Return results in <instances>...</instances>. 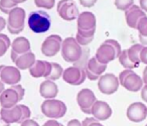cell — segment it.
<instances>
[{
	"label": "cell",
	"instance_id": "1",
	"mask_svg": "<svg viewBox=\"0 0 147 126\" xmlns=\"http://www.w3.org/2000/svg\"><path fill=\"white\" fill-rule=\"evenodd\" d=\"M27 24L32 33H45L51 27V16L49 15V13L42 10L31 11L28 15Z\"/></svg>",
	"mask_w": 147,
	"mask_h": 126
},
{
	"label": "cell",
	"instance_id": "2",
	"mask_svg": "<svg viewBox=\"0 0 147 126\" xmlns=\"http://www.w3.org/2000/svg\"><path fill=\"white\" fill-rule=\"evenodd\" d=\"M61 57L67 63H77L81 60L83 55L82 47L77 43L73 37H67L63 41L61 49Z\"/></svg>",
	"mask_w": 147,
	"mask_h": 126
},
{
	"label": "cell",
	"instance_id": "3",
	"mask_svg": "<svg viewBox=\"0 0 147 126\" xmlns=\"http://www.w3.org/2000/svg\"><path fill=\"white\" fill-rule=\"evenodd\" d=\"M41 113L49 119H59L65 115L67 113V105L61 100L49 99L45 100L40 106Z\"/></svg>",
	"mask_w": 147,
	"mask_h": 126
},
{
	"label": "cell",
	"instance_id": "4",
	"mask_svg": "<svg viewBox=\"0 0 147 126\" xmlns=\"http://www.w3.org/2000/svg\"><path fill=\"white\" fill-rule=\"evenodd\" d=\"M119 84L122 85L127 91L136 92L140 91L142 87L144 86V83L142 81V77L138 75V74L134 73L132 70H124L122 71L118 76Z\"/></svg>",
	"mask_w": 147,
	"mask_h": 126
},
{
	"label": "cell",
	"instance_id": "5",
	"mask_svg": "<svg viewBox=\"0 0 147 126\" xmlns=\"http://www.w3.org/2000/svg\"><path fill=\"white\" fill-rule=\"evenodd\" d=\"M25 10L21 7H14L11 9L7 19V29L12 35H18L24 28Z\"/></svg>",
	"mask_w": 147,
	"mask_h": 126
},
{
	"label": "cell",
	"instance_id": "6",
	"mask_svg": "<svg viewBox=\"0 0 147 126\" xmlns=\"http://www.w3.org/2000/svg\"><path fill=\"white\" fill-rule=\"evenodd\" d=\"M119 85L118 77L111 73L103 74L98 80V89L104 95H112L116 93Z\"/></svg>",
	"mask_w": 147,
	"mask_h": 126
},
{
	"label": "cell",
	"instance_id": "7",
	"mask_svg": "<svg viewBox=\"0 0 147 126\" xmlns=\"http://www.w3.org/2000/svg\"><path fill=\"white\" fill-rule=\"evenodd\" d=\"M57 11L59 15L65 21L77 19L80 14L79 8L74 0H61L57 3Z\"/></svg>",
	"mask_w": 147,
	"mask_h": 126
},
{
	"label": "cell",
	"instance_id": "8",
	"mask_svg": "<svg viewBox=\"0 0 147 126\" xmlns=\"http://www.w3.org/2000/svg\"><path fill=\"white\" fill-rule=\"evenodd\" d=\"M61 78L65 83L69 84V85L80 86L81 84L85 82L87 76L85 69L78 67V66H71V67H69L65 70H63Z\"/></svg>",
	"mask_w": 147,
	"mask_h": 126
},
{
	"label": "cell",
	"instance_id": "9",
	"mask_svg": "<svg viewBox=\"0 0 147 126\" xmlns=\"http://www.w3.org/2000/svg\"><path fill=\"white\" fill-rule=\"evenodd\" d=\"M96 101V95L92 90L88 89V88H85V89L79 91L78 95H77V103H78L81 111L87 115H91V110Z\"/></svg>",
	"mask_w": 147,
	"mask_h": 126
},
{
	"label": "cell",
	"instance_id": "10",
	"mask_svg": "<svg viewBox=\"0 0 147 126\" xmlns=\"http://www.w3.org/2000/svg\"><path fill=\"white\" fill-rule=\"evenodd\" d=\"M21 80L20 70L13 66H0V81L9 86L19 84Z\"/></svg>",
	"mask_w": 147,
	"mask_h": 126
},
{
	"label": "cell",
	"instance_id": "11",
	"mask_svg": "<svg viewBox=\"0 0 147 126\" xmlns=\"http://www.w3.org/2000/svg\"><path fill=\"white\" fill-rule=\"evenodd\" d=\"M63 39L57 35H51L47 37L41 43V53L45 57H55L61 51Z\"/></svg>",
	"mask_w": 147,
	"mask_h": 126
},
{
	"label": "cell",
	"instance_id": "12",
	"mask_svg": "<svg viewBox=\"0 0 147 126\" xmlns=\"http://www.w3.org/2000/svg\"><path fill=\"white\" fill-rule=\"evenodd\" d=\"M95 58L99 63L103 64V65H108L110 62L114 61L115 59H118V54L112 45L105 41L98 47Z\"/></svg>",
	"mask_w": 147,
	"mask_h": 126
},
{
	"label": "cell",
	"instance_id": "13",
	"mask_svg": "<svg viewBox=\"0 0 147 126\" xmlns=\"http://www.w3.org/2000/svg\"><path fill=\"white\" fill-rule=\"evenodd\" d=\"M126 116L128 120L134 123H140L147 117V107L142 102H134L127 108Z\"/></svg>",
	"mask_w": 147,
	"mask_h": 126
},
{
	"label": "cell",
	"instance_id": "14",
	"mask_svg": "<svg viewBox=\"0 0 147 126\" xmlns=\"http://www.w3.org/2000/svg\"><path fill=\"white\" fill-rule=\"evenodd\" d=\"M112 108L107 102L97 100L91 110V115L98 121H105L112 116Z\"/></svg>",
	"mask_w": 147,
	"mask_h": 126
},
{
	"label": "cell",
	"instance_id": "15",
	"mask_svg": "<svg viewBox=\"0 0 147 126\" xmlns=\"http://www.w3.org/2000/svg\"><path fill=\"white\" fill-rule=\"evenodd\" d=\"M21 101L18 93L12 87L5 89L0 94V106L2 109H10L18 105V102Z\"/></svg>",
	"mask_w": 147,
	"mask_h": 126
},
{
	"label": "cell",
	"instance_id": "16",
	"mask_svg": "<svg viewBox=\"0 0 147 126\" xmlns=\"http://www.w3.org/2000/svg\"><path fill=\"white\" fill-rule=\"evenodd\" d=\"M96 16L94 13L90 12V11H84V12L80 13L78 18H77L78 30H96Z\"/></svg>",
	"mask_w": 147,
	"mask_h": 126
},
{
	"label": "cell",
	"instance_id": "17",
	"mask_svg": "<svg viewBox=\"0 0 147 126\" xmlns=\"http://www.w3.org/2000/svg\"><path fill=\"white\" fill-rule=\"evenodd\" d=\"M29 74L32 78H45L47 79L51 72V63L47 61H41L38 60L34 63V65L28 70Z\"/></svg>",
	"mask_w": 147,
	"mask_h": 126
},
{
	"label": "cell",
	"instance_id": "18",
	"mask_svg": "<svg viewBox=\"0 0 147 126\" xmlns=\"http://www.w3.org/2000/svg\"><path fill=\"white\" fill-rule=\"evenodd\" d=\"M21 117H22V112H21L20 106L16 105L15 107L10 109H2L0 110V119L8 124L13 123H20Z\"/></svg>",
	"mask_w": 147,
	"mask_h": 126
},
{
	"label": "cell",
	"instance_id": "19",
	"mask_svg": "<svg viewBox=\"0 0 147 126\" xmlns=\"http://www.w3.org/2000/svg\"><path fill=\"white\" fill-rule=\"evenodd\" d=\"M143 16H146V13L138 6V5L133 4L130 8H128L125 11V18H126V23L129 27L136 29V25L140 18Z\"/></svg>",
	"mask_w": 147,
	"mask_h": 126
},
{
	"label": "cell",
	"instance_id": "20",
	"mask_svg": "<svg viewBox=\"0 0 147 126\" xmlns=\"http://www.w3.org/2000/svg\"><path fill=\"white\" fill-rule=\"evenodd\" d=\"M39 94L45 100L55 99V97L59 94V87L53 81L45 80L39 85Z\"/></svg>",
	"mask_w": 147,
	"mask_h": 126
},
{
	"label": "cell",
	"instance_id": "21",
	"mask_svg": "<svg viewBox=\"0 0 147 126\" xmlns=\"http://www.w3.org/2000/svg\"><path fill=\"white\" fill-rule=\"evenodd\" d=\"M30 43L24 37H18L11 43V53L15 54L17 56L26 54L30 51Z\"/></svg>",
	"mask_w": 147,
	"mask_h": 126
},
{
	"label": "cell",
	"instance_id": "22",
	"mask_svg": "<svg viewBox=\"0 0 147 126\" xmlns=\"http://www.w3.org/2000/svg\"><path fill=\"white\" fill-rule=\"evenodd\" d=\"M36 62L35 55L32 51H28L26 54H23L17 57L16 61L14 62L15 67L18 70H29L34 63Z\"/></svg>",
	"mask_w": 147,
	"mask_h": 126
},
{
	"label": "cell",
	"instance_id": "23",
	"mask_svg": "<svg viewBox=\"0 0 147 126\" xmlns=\"http://www.w3.org/2000/svg\"><path fill=\"white\" fill-rule=\"evenodd\" d=\"M86 69H88L90 72H92L93 74L97 76H102L103 74H105L107 69V65H103V64L99 63L96 60V58L93 57L87 62Z\"/></svg>",
	"mask_w": 147,
	"mask_h": 126
},
{
	"label": "cell",
	"instance_id": "24",
	"mask_svg": "<svg viewBox=\"0 0 147 126\" xmlns=\"http://www.w3.org/2000/svg\"><path fill=\"white\" fill-rule=\"evenodd\" d=\"M143 45H140V43H135V45H131L128 49H127V54H128V57L130 59V61L132 62L133 64L137 65L139 67L140 65V54L141 51L143 49Z\"/></svg>",
	"mask_w": 147,
	"mask_h": 126
},
{
	"label": "cell",
	"instance_id": "25",
	"mask_svg": "<svg viewBox=\"0 0 147 126\" xmlns=\"http://www.w3.org/2000/svg\"><path fill=\"white\" fill-rule=\"evenodd\" d=\"M118 61L120 63V65L122 66L123 68H125V70H134L136 68H138V66L133 64L132 62L130 61L128 57V54H127V49H124L122 51V53L120 54V56L118 57Z\"/></svg>",
	"mask_w": 147,
	"mask_h": 126
},
{
	"label": "cell",
	"instance_id": "26",
	"mask_svg": "<svg viewBox=\"0 0 147 126\" xmlns=\"http://www.w3.org/2000/svg\"><path fill=\"white\" fill-rule=\"evenodd\" d=\"M63 73V69L59 64L57 63H51V72L49 76L47 78V80H51V81H57L59 78H61Z\"/></svg>",
	"mask_w": 147,
	"mask_h": 126
},
{
	"label": "cell",
	"instance_id": "27",
	"mask_svg": "<svg viewBox=\"0 0 147 126\" xmlns=\"http://www.w3.org/2000/svg\"><path fill=\"white\" fill-rule=\"evenodd\" d=\"M11 47V41L8 35L0 33V58L4 56L8 49Z\"/></svg>",
	"mask_w": 147,
	"mask_h": 126
},
{
	"label": "cell",
	"instance_id": "28",
	"mask_svg": "<svg viewBox=\"0 0 147 126\" xmlns=\"http://www.w3.org/2000/svg\"><path fill=\"white\" fill-rule=\"evenodd\" d=\"M16 6L17 5L14 2H12V0H0V10L5 14H9L11 9Z\"/></svg>",
	"mask_w": 147,
	"mask_h": 126
},
{
	"label": "cell",
	"instance_id": "29",
	"mask_svg": "<svg viewBox=\"0 0 147 126\" xmlns=\"http://www.w3.org/2000/svg\"><path fill=\"white\" fill-rule=\"evenodd\" d=\"M115 6L117 9L122 11H126L128 8H130L134 4V0H115Z\"/></svg>",
	"mask_w": 147,
	"mask_h": 126
},
{
	"label": "cell",
	"instance_id": "30",
	"mask_svg": "<svg viewBox=\"0 0 147 126\" xmlns=\"http://www.w3.org/2000/svg\"><path fill=\"white\" fill-rule=\"evenodd\" d=\"M136 29L138 30L139 35L147 37V16H143L140 18L136 25Z\"/></svg>",
	"mask_w": 147,
	"mask_h": 126
},
{
	"label": "cell",
	"instance_id": "31",
	"mask_svg": "<svg viewBox=\"0 0 147 126\" xmlns=\"http://www.w3.org/2000/svg\"><path fill=\"white\" fill-rule=\"evenodd\" d=\"M37 7L43 9H51L55 4V0H34Z\"/></svg>",
	"mask_w": 147,
	"mask_h": 126
},
{
	"label": "cell",
	"instance_id": "32",
	"mask_svg": "<svg viewBox=\"0 0 147 126\" xmlns=\"http://www.w3.org/2000/svg\"><path fill=\"white\" fill-rule=\"evenodd\" d=\"M21 108V112H22V117H21V120H20V123L24 120H27V119H30V116H31V111L29 109L28 106L26 105H23V104H19Z\"/></svg>",
	"mask_w": 147,
	"mask_h": 126
},
{
	"label": "cell",
	"instance_id": "33",
	"mask_svg": "<svg viewBox=\"0 0 147 126\" xmlns=\"http://www.w3.org/2000/svg\"><path fill=\"white\" fill-rule=\"evenodd\" d=\"M75 39H76L77 43H78L81 47H85V45H88L89 43H92V41L94 39V37H92V39H86V37H81L79 33H77V35H76V37H75Z\"/></svg>",
	"mask_w": 147,
	"mask_h": 126
},
{
	"label": "cell",
	"instance_id": "34",
	"mask_svg": "<svg viewBox=\"0 0 147 126\" xmlns=\"http://www.w3.org/2000/svg\"><path fill=\"white\" fill-rule=\"evenodd\" d=\"M11 87L13 88V89L15 90V91L18 93L19 97H20V100L23 99V97H24V94H25V90L24 88L22 87V86L20 85V84H17V85H14V86H11Z\"/></svg>",
	"mask_w": 147,
	"mask_h": 126
},
{
	"label": "cell",
	"instance_id": "35",
	"mask_svg": "<svg viewBox=\"0 0 147 126\" xmlns=\"http://www.w3.org/2000/svg\"><path fill=\"white\" fill-rule=\"evenodd\" d=\"M107 43H109L110 45H112L113 47H115V49H116L117 54H118V57L120 56V54L122 53V49H121V45L120 43H118L117 41H115V39H107Z\"/></svg>",
	"mask_w": 147,
	"mask_h": 126
},
{
	"label": "cell",
	"instance_id": "36",
	"mask_svg": "<svg viewBox=\"0 0 147 126\" xmlns=\"http://www.w3.org/2000/svg\"><path fill=\"white\" fill-rule=\"evenodd\" d=\"M79 1H80V3L83 6L87 7V8L93 7L97 3V0H79Z\"/></svg>",
	"mask_w": 147,
	"mask_h": 126
},
{
	"label": "cell",
	"instance_id": "37",
	"mask_svg": "<svg viewBox=\"0 0 147 126\" xmlns=\"http://www.w3.org/2000/svg\"><path fill=\"white\" fill-rule=\"evenodd\" d=\"M140 62L147 65V47H144L140 54Z\"/></svg>",
	"mask_w": 147,
	"mask_h": 126
},
{
	"label": "cell",
	"instance_id": "38",
	"mask_svg": "<svg viewBox=\"0 0 147 126\" xmlns=\"http://www.w3.org/2000/svg\"><path fill=\"white\" fill-rule=\"evenodd\" d=\"M20 126H39V124L33 119H27L21 122Z\"/></svg>",
	"mask_w": 147,
	"mask_h": 126
},
{
	"label": "cell",
	"instance_id": "39",
	"mask_svg": "<svg viewBox=\"0 0 147 126\" xmlns=\"http://www.w3.org/2000/svg\"><path fill=\"white\" fill-rule=\"evenodd\" d=\"M85 72H86L87 78H88L89 80H91V81H97V80H99V78H100V76L95 75V74H93L92 72L89 71L88 69H85Z\"/></svg>",
	"mask_w": 147,
	"mask_h": 126
},
{
	"label": "cell",
	"instance_id": "40",
	"mask_svg": "<svg viewBox=\"0 0 147 126\" xmlns=\"http://www.w3.org/2000/svg\"><path fill=\"white\" fill-rule=\"evenodd\" d=\"M61 123H59L57 120L55 119H49L47 121H45V123L42 124V126H61Z\"/></svg>",
	"mask_w": 147,
	"mask_h": 126
},
{
	"label": "cell",
	"instance_id": "41",
	"mask_svg": "<svg viewBox=\"0 0 147 126\" xmlns=\"http://www.w3.org/2000/svg\"><path fill=\"white\" fill-rule=\"evenodd\" d=\"M95 121H97V120L95 119L93 116H91V117H87L82 121V126H89L91 123H93V122H95Z\"/></svg>",
	"mask_w": 147,
	"mask_h": 126
},
{
	"label": "cell",
	"instance_id": "42",
	"mask_svg": "<svg viewBox=\"0 0 147 126\" xmlns=\"http://www.w3.org/2000/svg\"><path fill=\"white\" fill-rule=\"evenodd\" d=\"M141 98L143 101L147 103V85H144L141 89Z\"/></svg>",
	"mask_w": 147,
	"mask_h": 126
},
{
	"label": "cell",
	"instance_id": "43",
	"mask_svg": "<svg viewBox=\"0 0 147 126\" xmlns=\"http://www.w3.org/2000/svg\"><path fill=\"white\" fill-rule=\"evenodd\" d=\"M67 126H82V122L78 119H71L67 122Z\"/></svg>",
	"mask_w": 147,
	"mask_h": 126
},
{
	"label": "cell",
	"instance_id": "44",
	"mask_svg": "<svg viewBox=\"0 0 147 126\" xmlns=\"http://www.w3.org/2000/svg\"><path fill=\"white\" fill-rule=\"evenodd\" d=\"M139 3H140V6L139 7L146 13L147 12V0H139Z\"/></svg>",
	"mask_w": 147,
	"mask_h": 126
},
{
	"label": "cell",
	"instance_id": "45",
	"mask_svg": "<svg viewBox=\"0 0 147 126\" xmlns=\"http://www.w3.org/2000/svg\"><path fill=\"white\" fill-rule=\"evenodd\" d=\"M6 24H7V22H6V20H5V18L0 16V31H2L3 29L6 27Z\"/></svg>",
	"mask_w": 147,
	"mask_h": 126
},
{
	"label": "cell",
	"instance_id": "46",
	"mask_svg": "<svg viewBox=\"0 0 147 126\" xmlns=\"http://www.w3.org/2000/svg\"><path fill=\"white\" fill-rule=\"evenodd\" d=\"M142 81H143V83H144V85H147V66L144 68V70H143Z\"/></svg>",
	"mask_w": 147,
	"mask_h": 126
},
{
	"label": "cell",
	"instance_id": "47",
	"mask_svg": "<svg viewBox=\"0 0 147 126\" xmlns=\"http://www.w3.org/2000/svg\"><path fill=\"white\" fill-rule=\"evenodd\" d=\"M139 41H140V45H142L143 47H147V37L139 35Z\"/></svg>",
	"mask_w": 147,
	"mask_h": 126
},
{
	"label": "cell",
	"instance_id": "48",
	"mask_svg": "<svg viewBox=\"0 0 147 126\" xmlns=\"http://www.w3.org/2000/svg\"><path fill=\"white\" fill-rule=\"evenodd\" d=\"M89 126H104V125H103V124H101L100 121H98V120H97V121H95V122H93V123H91Z\"/></svg>",
	"mask_w": 147,
	"mask_h": 126
},
{
	"label": "cell",
	"instance_id": "49",
	"mask_svg": "<svg viewBox=\"0 0 147 126\" xmlns=\"http://www.w3.org/2000/svg\"><path fill=\"white\" fill-rule=\"evenodd\" d=\"M5 90V84L4 83H2V82L0 81V94L2 93L3 91Z\"/></svg>",
	"mask_w": 147,
	"mask_h": 126
},
{
	"label": "cell",
	"instance_id": "50",
	"mask_svg": "<svg viewBox=\"0 0 147 126\" xmlns=\"http://www.w3.org/2000/svg\"><path fill=\"white\" fill-rule=\"evenodd\" d=\"M0 126H11V124L6 123V122H4L3 120L0 119Z\"/></svg>",
	"mask_w": 147,
	"mask_h": 126
},
{
	"label": "cell",
	"instance_id": "51",
	"mask_svg": "<svg viewBox=\"0 0 147 126\" xmlns=\"http://www.w3.org/2000/svg\"><path fill=\"white\" fill-rule=\"evenodd\" d=\"M26 0H12V2H14L15 4H19V3H23V2H25Z\"/></svg>",
	"mask_w": 147,
	"mask_h": 126
},
{
	"label": "cell",
	"instance_id": "52",
	"mask_svg": "<svg viewBox=\"0 0 147 126\" xmlns=\"http://www.w3.org/2000/svg\"><path fill=\"white\" fill-rule=\"evenodd\" d=\"M61 126H63V124H61Z\"/></svg>",
	"mask_w": 147,
	"mask_h": 126
},
{
	"label": "cell",
	"instance_id": "53",
	"mask_svg": "<svg viewBox=\"0 0 147 126\" xmlns=\"http://www.w3.org/2000/svg\"><path fill=\"white\" fill-rule=\"evenodd\" d=\"M145 126H147V124H146V125H145Z\"/></svg>",
	"mask_w": 147,
	"mask_h": 126
}]
</instances>
